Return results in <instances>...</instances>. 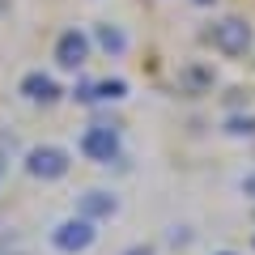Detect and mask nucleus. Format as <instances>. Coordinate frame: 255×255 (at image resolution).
<instances>
[{
    "instance_id": "8",
    "label": "nucleus",
    "mask_w": 255,
    "mask_h": 255,
    "mask_svg": "<svg viewBox=\"0 0 255 255\" xmlns=\"http://www.w3.org/2000/svg\"><path fill=\"white\" fill-rule=\"evenodd\" d=\"M115 209H119V200L111 196V191H85L81 196V217H90V221H102V217H115Z\"/></svg>"
},
{
    "instance_id": "12",
    "label": "nucleus",
    "mask_w": 255,
    "mask_h": 255,
    "mask_svg": "<svg viewBox=\"0 0 255 255\" xmlns=\"http://www.w3.org/2000/svg\"><path fill=\"white\" fill-rule=\"evenodd\" d=\"M124 255H153V247H128Z\"/></svg>"
},
{
    "instance_id": "4",
    "label": "nucleus",
    "mask_w": 255,
    "mask_h": 255,
    "mask_svg": "<svg viewBox=\"0 0 255 255\" xmlns=\"http://www.w3.org/2000/svg\"><path fill=\"white\" fill-rule=\"evenodd\" d=\"M213 47H217L221 55H243L247 47H251V26H247L243 17H226L213 26Z\"/></svg>"
},
{
    "instance_id": "9",
    "label": "nucleus",
    "mask_w": 255,
    "mask_h": 255,
    "mask_svg": "<svg viewBox=\"0 0 255 255\" xmlns=\"http://www.w3.org/2000/svg\"><path fill=\"white\" fill-rule=\"evenodd\" d=\"M98 47H102V51H111V55H124V51H128V38H124V30L102 26V30H98Z\"/></svg>"
},
{
    "instance_id": "1",
    "label": "nucleus",
    "mask_w": 255,
    "mask_h": 255,
    "mask_svg": "<svg viewBox=\"0 0 255 255\" xmlns=\"http://www.w3.org/2000/svg\"><path fill=\"white\" fill-rule=\"evenodd\" d=\"M81 153L90 157V162H98V166H111V162L119 157V128H115V124H94V128H85Z\"/></svg>"
},
{
    "instance_id": "10",
    "label": "nucleus",
    "mask_w": 255,
    "mask_h": 255,
    "mask_svg": "<svg viewBox=\"0 0 255 255\" xmlns=\"http://www.w3.org/2000/svg\"><path fill=\"white\" fill-rule=\"evenodd\" d=\"M226 132H230V136H255V119L251 115H230L226 119Z\"/></svg>"
},
{
    "instance_id": "3",
    "label": "nucleus",
    "mask_w": 255,
    "mask_h": 255,
    "mask_svg": "<svg viewBox=\"0 0 255 255\" xmlns=\"http://www.w3.org/2000/svg\"><path fill=\"white\" fill-rule=\"evenodd\" d=\"M90 243H94V221L90 217H64L60 226L51 230V247H55V251H64V255L85 251Z\"/></svg>"
},
{
    "instance_id": "6",
    "label": "nucleus",
    "mask_w": 255,
    "mask_h": 255,
    "mask_svg": "<svg viewBox=\"0 0 255 255\" xmlns=\"http://www.w3.org/2000/svg\"><path fill=\"white\" fill-rule=\"evenodd\" d=\"M128 94V81H85V85H77V98L81 102H119Z\"/></svg>"
},
{
    "instance_id": "2",
    "label": "nucleus",
    "mask_w": 255,
    "mask_h": 255,
    "mask_svg": "<svg viewBox=\"0 0 255 255\" xmlns=\"http://www.w3.org/2000/svg\"><path fill=\"white\" fill-rule=\"evenodd\" d=\"M26 174L30 179H43V183L64 179V174H68V153L55 149V145H34L26 153Z\"/></svg>"
},
{
    "instance_id": "13",
    "label": "nucleus",
    "mask_w": 255,
    "mask_h": 255,
    "mask_svg": "<svg viewBox=\"0 0 255 255\" xmlns=\"http://www.w3.org/2000/svg\"><path fill=\"white\" fill-rule=\"evenodd\" d=\"M196 4H213V0H196Z\"/></svg>"
},
{
    "instance_id": "7",
    "label": "nucleus",
    "mask_w": 255,
    "mask_h": 255,
    "mask_svg": "<svg viewBox=\"0 0 255 255\" xmlns=\"http://www.w3.org/2000/svg\"><path fill=\"white\" fill-rule=\"evenodd\" d=\"M21 98L43 102V107H47V102H55V98H60V85H55L47 73H26V77H21Z\"/></svg>"
},
{
    "instance_id": "14",
    "label": "nucleus",
    "mask_w": 255,
    "mask_h": 255,
    "mask_svg": "<svg viewBox=\"0 0 255 255\" xmlns=\"http://www.w3.org/2000/svg\"><path fill=\"white\" fill-rule=\"evenodd\" d=\"M217 255H234V251H217Z\"/></svg>"
},
{
    "instance_id": "5",
    "label": "nucleus",
    "mask_w": 255,
    "mask_h": 255,
    "mask_svg": "<svg viewBox=\"0 0 255 255\" xmlns=\"http://www.w3.org/2000/svg\"><path fill=\"white\" fill-rule=\"evenodd\" d=\"M85 60H90V34L64 30L60 43H55V64H60V68H81Z\"/></svg>"
},
{
    "instance_id": "11",
    "label": "nucleus",
    "mask_w": 255,
    "mask_h": 255,
    "mask_svg": "<svg viewBox=\"0 0 255 255\" xmlns=\"http://www.w3.org/2000/svg\"><path fill=\"white\" fill-rule=\"evenodd\" d=\"M243 196H247V200H255V174H247V179H243Z\"/></svg>"
}]
</instances>
